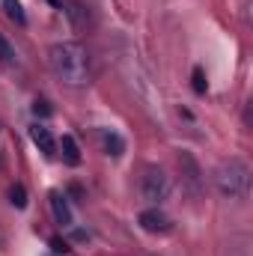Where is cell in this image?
I'll use <instances>...</instances> for the list:
<instances>
[{
    "label": "cell",
    "mask_w": 253,
    "mask_h": 256,
    "mask_svg": "<svg viewBox=\"0 0 253 256\" xmlns=\"http://www.w3.org/2000/svg\"><path fill=\"white\" fill-rule=\"evenodd\" d=\"M102 140H104V149H108V155H114V158H120L122 152H126V140L116 134V131H110V128H104L102 131Z\"/></svg>",
    "instance_id": "52a82bcc"
},
{
    "label": "cell",
    "mask_w": 253,
    "mask_h": 256,
    "mask_svg": "<svg viewBox=\"0 0 253 256\" xmlns=\"http://www.w3.org/2000/svg\"><path fill=\"white\" fill-rule=\"evenodd\" d=\"M30 137H33V143H36L45 155H54V152H57V140H54V134L45 126H33L30 128Z\"/></svg>",
    "instance_id": "8992f818"
},
{
    "label": "cell",
    "mask_w": 253,
    "mask_h": 256,
    "mask_svg": "<svg viewBox=\"0 0 253 256\" xmlns=\"http://www.w3.org/2000/svg\"><path fill=\"white\" fill-rule=\"evenodd\" d=\"M60 149H63V161L68 164V167H78V164H80V149H78L74 137L66 134L63 140H60Z\"/></svg>",
    "instance_id": "ba28073f"
},
{
    "label": "cell",
    "mask_w": 253,
    "mask_h": 256,
    "mask_svg": "<svg viewBox=\"0 0 253 256\" xmlns=\"http://www.w3.org/2000/svg\"><path fill=\"white\" fill-rule=\"evenodd\" d=\"M137 220H140V226H143L146 232H167V230H170V218H167L161 208H146Z\"/></svg>",
    "instance_id": "277c9868"
},
{
    "label": "cell",
    "mask_w": 253,
    "mask_h": 256,
    "mask_svg": "<svg viewBox=\"0 0 253 256\" xmlns=\"http://www.w3.org/2000/svg\"><path fill=\"white\" fill-rule=\"evenodd\" d=\"M33 114H36V116H51V104H48V102H36V104H33Z\"/></svg>",
    "instance_id": "5bb4252c"
},
{
    "label": "cell",
    "mask_w": 253,
    "mask_h": 256,
    "mask_svg": "<svg viewBox=\"0 0 253 256\" xmlns=\"http://www.w3.org/2000/svg\"><path fill=\"white\" fill-rule=\"evenodd\" d=\"M12 57H15V51H12V45L6 42V36L0 33V60H6V63H9Z\"/></svg>",
    "instance_id": "7c38bea8"
},
{
    "label": "cell",
    "mask_w": 253,
    "mask_h": 256,
    "mask_svg": "<svg viewBox=\"0 0 253 256\" xmlns=\"http://www.w3.org/2000/svg\"><path fill=\"white\" fill-rule=\"evenodd\" d=\"M140 191H143V196H146L149 202H161V200H167V194H170V179L164 176V170L149 167L146 176H143V182H140Z\"/></svg>",
    "instance_id": "3957f363"
},
{
    "label": "cell",
    "mask_w": 253,
    "mask_h": 256,
    "mask_svg": "<svg viewBox=\"0 0 253 256\" xmlns=\"http://www.w3.org/2000/svg\"><path fill=\"white\" fill-rule=\"evenodd\" d=\"M9 202H12L15 208H24V206H27V191H24V185H12V188H9Z\"/></svg>",
    "instance_id": "30bf717a"
},
{
    "label": "cell",
    "mask_w": 253,
    "mask_h": 256,
    "mask_svg": "<svg viewBox=\"0 0 253 256\" xmlns=\"http://www.w3.org/2000/svg\"><path fill=\"white\" fill-rule=\"evenodd\" d=\"M218 188L226 196H244L250 188V167L244 161H226L218 167Z\"/></svg>",
    "instance_id": "7a4b0ae2"
},
{
    "label": "cell",
    "mask_w": 253,
    "mask_h": 256,
    "mask_svg": "<svg viewBox=\"0 0 253 256\" xmlns=\"http://www.w3.org/2000/svg\"><path fill=\"white\" fill-rule=\"evenodd\" d=\"M48 3H54L57 9H63V0H48Z\"/></svg>",
    "instance_id": "2e32d148"
},
{
    "label": "cell",
    "mask_w": 253,
    "mask_h": 256,
    "mask_svg": "<svg viewBox=\"0 0 253 256\" xmlns=\"http://www.w3.org/2000/svg\"><path fill=\"white\" fill-rule=\"evenodd\" d=\"M66 12H68V18H72L74 24H80V21H84V9H80L78 3H68V9H66Z\"/></svg>",
    "instance_id": "4fadbf2b"
},
{
    "label": "cell",
    "mask_w": 253,
    "mask_h": 256,
    "mask_svg": "<svg viewBox=\"0 0 253 256\" xmlns=\"http://www.w3.org/2000/svg\"><path fill=\"white\" fill-rule=\"evenodd\" d=\"M208 90V84H206V74H202V68H194V92L196 96H202Z\"/></svg>",
    "instance_id": "8fae6325"
},
{
    "label": "cell",
    "mask_w": 253,
    "mask_h": 256,
    "mask_svg": "<svg viewBox=\"0 0 253 256\" xmlns=\"http://www.w3.org/2000/svg\"><path fill=\"white\" fill-rule=\"evenodd\" d=\"M51 248H54L57 254H66V250H68V244H66V242H60V238H54V242H51Z\"/></svg>",
    "instance_id": "9a60e30c"
},
{
    "label": "cell",
    "mask_w": 253,
    "mask_h": 256,
    "mask_svg": "<svg viewBox=\"0 0 253 256\" xmlns=\"http://www.w3.org/2000/svg\"><path fill=\"white\" fill-rule=\"evenodd\" d=\"M3 9H6V15H9L15 24H24V21H27V15H24V9H21L18 0H3Z\"/></svg>",
    "instance_id": "9c48e42d"
},
{
    "label": "cell",
    "mask_w": 253,
    "mask_h": 256,
    "mask_svg": "<svg viewBox=\"0 0 253 256\" xmlns=\"http://www.w3.org/2000/svg\"><path fill=\"white\" fill-rule=\"evenodd\" d=\"M51 212H54V220L60 226H72V208L60 191H51Z\"/></svg>",
    "instance_id": "5b68a950"
},
{
    "label": "cell",
    "mask_w": 253,
    "mask_h": 256,
    "mask_svg": "<svg viewBox=\"0 0 253 256\" xmlns=\"http://www.w3.org/2000/svg\"><path fill=\"white\" fill-rule=\"evenodd\" d=\"M48 63L51 72L68 86H84L90 80V57L78 42H57L48 51Z\"/></svg>",
    "instance_id": "6da1fadb"
}]
</instances>
